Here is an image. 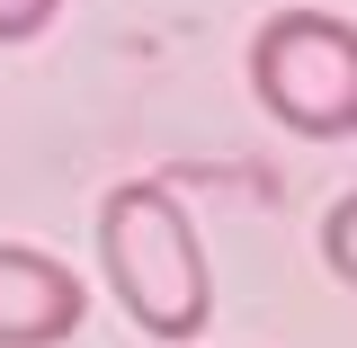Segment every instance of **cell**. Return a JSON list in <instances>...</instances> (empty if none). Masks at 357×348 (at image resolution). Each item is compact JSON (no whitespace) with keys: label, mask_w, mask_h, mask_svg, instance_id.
<instances>
[{"label":"cell","mask_w":357,"mask_h":348,"mask_svg":"<svg viewBox=\"0 0 357 348\" xmlns=\"http://www.w3.org/2000/svg\"><path fill=\"white\" fill-rule=\"evenodd\" d=\"M98 259H107L116 304H126L152 340H197V331H206L215 277H206V250H197L188 206H178L161 179L107 188V206H98Z\"/></svg>","instance_id":"6da1fadb"},{"label":"cell","mask_w":357,"mask_h":348,"mask_svg":"<svg viewBox=\"0 0 357 348\" xmlns=\"http://www.w3.org/2000/svg\"><path fill=\"white\" fill-rule=\"evenodd\" d=\"M250 89L277 126L340 143L357 134V27L331 9H277L250 36Z\"/></svg>","instance_id":"7a4b0ae2"},{"label":"cell","mask_w":357,"mask_h":348,"mask_svg":"<svg viewBox=\"0 0 357 348\" xmlns=\"http://www.w3.org/2000/svg\"><path fill=\"white\" fill-rule=\"evenodd\" d=\"M89 312V286L54 250L0 241V348H63Z\"/></svg>","instance_id":"3957f363"},{"label":"cell","mask_w":357,"mask_h":348,"mask_svg":"<svg viewBox=\"0 0 357 348\" xmlns=\"http://www.w3.org/2000/svg\"><path fill=\"white\" fill-rule=\"evenodd\" d=\"M321 259H331V277H340V286H357V188L321 215Z\"/></svg>","instance_id":"277c9868"},{"label":"cell","mask_w":357,"mask_h":348,"mask_svg":"<svg viewBox=\"0 0 357 348\" xmlns=\"http://www.w3.org/2000/svg\"><path fill=\"white\" fill-rule=\"evenodd\" d=\"M54 9H63V0H0V45L45 36V27H54Z\"/></svg>","instance_id":"5b68a950"}]
</instances>
